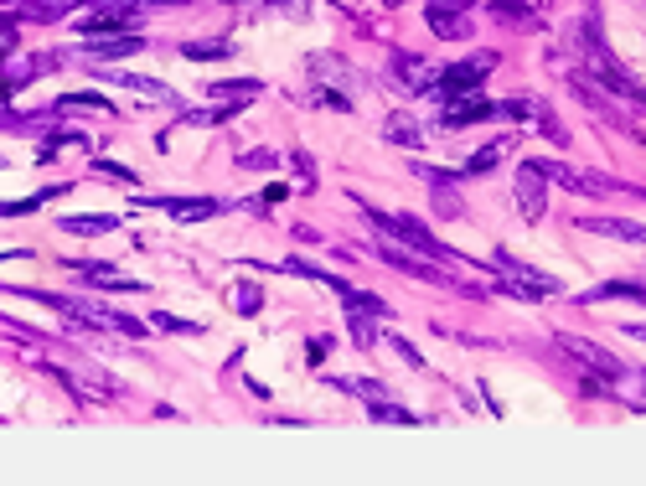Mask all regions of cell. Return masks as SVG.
Here are the masks:
<instances>
[{"mask_svg":"<svg viewBox=\"0 0 646 486\" xmlns=\"http://www.w3.org/2000/svg\"><path fill=\"white\" fill-rule=\"evenodd\" d=\"M373 228H383L388 238H398L404 249H419V254H429V259H440V264H450V259H460L455 249H445V243L429 233L419 218H409V212H373Z\"/></svg>","mask_w":646,"mask_h":486,"instance_id":"1","label":"cell"},{"mask_svg":"<svg viewBox=\"0 0 646 486\" xmlns=\"http://www.w3.org/2000/svg\"><path fill=\"white\" fill-rule=\"evenodd\" d=\"M497 68V57L491 52H476V57H466V63H450V68H440V83L429 88V99H455V94H476L481 88V78Z\"/></svg>","mask_w":646,"mask_h":486,"instance_id":"2","label":"cell"},{"mask_svg":"<svg viewBox=\"0 0 646 486\" xmlns=\"http://www.w3.org/2000/svg\"><path fill=\"white\" fill-rule=\"evenodd\" d=\"M491 269H497L502 285H507L512 295H522V300H538V295H553V290H559V280L538 275V269H528V264H517L512 254H491Z\"/></svg>","mask_w":646,"mask_h":486,"instance_id":"3","label":"cell"},{"mask_svg":"<svg viewBox=\"0 0 646 486\" xmlns=\"http://www.w3.org/2000/svg\"><path fill=\"white\" fill-rule=\"evenodd\" d=\"M584 57H590V68H595V78H600L605 88H615V94L631 99V104H646V88H641V83H636V78H631L621 63H615L605 42H590V47H584Z\"/></svg>","mask_w":646,"mask_h":486,"instance_id":"4","label":"cell"},{"mask_svg":"<svg viewBox=\"0 0 646 486\" xmlns=\"http://www.w3.org/2000/svg\"><path fill=\"white\" fill-rule=\"evenodd\" d=\"M543 181H548V161H522L517 166V202H522V218H528V223H538L543 207H548Z\"/></svg>","mask_w":646,"mask_h":486,"instance_id":"5","label":"cell"},{"mask_svg":"<svg viewBox=\"0 0 646 486\" xmlns=\"http://www.w3.org/2000/svg\"><path fill=\"white\" fill-rule=\"evenodd\" d=\"M68 316H78L88 326H104V331H119V337H145V321H135L125 311H104L94 300H68Z\"/></svg>","mask_w":646,"mask_h":486,"instance_id":"6","label":"cell"},{"mask_svg":"<svg viewBox=\"0 0 646 486\" xmlns=\"http://www.w3.org/2000/svg\"><path fill=\"white\" fill-rule=\"evenodd\" d=\"M497 104L481 99V94H455V99H440V125L445 130H460V125H476V119H491Z\"/></svg>","mask_w":646,"mask_h":486,"instance_id":"7","label":"cell"},{"mask_svg":"<svg viewBox=\"0 0 646 486\" xmlns=\"http://www.w3.org/2000/svg\"><path fill=\"white\" fill-rule=\"evenodd\" d=\"M140 207L176 212L181 223H202V218H218V212H223V202H218V197H140Z\"/></svg>","mask_w":646,"mask_h":486,"instance_id":"8","label":"cell"},{"mask_svg":"<svg viewBox=\"0 0 646 486\" xmlns=\"http://www.w3.org/2000/svg\"><path fill=\"white\" fill-rule=\"evenodd\" d=\"M460 11H471V0H429V32H440V37H466L471 32V16H460Z\"/></svg>","mask_w":646,"mask_h":486,"instance_id":"9","label":"cell"},{"mask_svg":"<svg viewBox=\"0 0 646 486\" xmlns=\"http://www.w3.org/2000/svg\"><path fill=\"white\" fill-rule=\"evenodd\" d=\"M393 78H404L409 94H429V88L440 83V68L424 63V57H414V52H393Z\"/></svg>","mask_w":646,"mask_h":486,"instance_id":"10","label":"cell"},{"mask_svg":"<svg viewBox=\"0 0 646 486\" xmlns=\"http://www.w3.org/2000/svg\"><path fill=\"white\" fill-rule=\"evenodd\" d=\"M83 37H119V32H135V11L130 6H109V11H94L78 21Z\"/></svg>","mask_w":646,"mask_h":486,"instance_id":"11","label":"cell"},{"mask_svg":"<svg viewBox=\"0 0 646 486\" xmlns=\"http://www.w3.org/2000/svg\"><path fill=\"white\" fill-rule=\"evenodd\" d=\"M57 228L73 233V238H104V233L119 228V218L114 212H73V218H57Z\"/></svg>","mask_w":646,"mask_h":486,"instance_id":"12","label":"cell"},{"mask_svg":"<svg viewBox=\"0 0 646 486\" xmlns=\"http://www.w3.org/2000/svg\"><path fill=\"white\" fill-rule=\"evenodd\" d=\"M73 269H78L88 285H104V290H125V295H140V290H145L140 280H125V275H114V269H104V264H83V259H73Z\"/></svg>","mask_w":646,"mask_h":486,"instance_id":"13","label":"cell"},{"mask_svg":"<svg viewBox=\"0 0 646 486\" xmlns=\"http://www.w3.org/2000/svg\"><path fill=\"white\" fill-rule=\"evenodd\" d=\"M574 357H584L590 368H600V373H610V378H626V368H621V357H610V352H600V347H590L584 337H559Z\"/></svg>","mask_w":646,"mask_h":486,"instance_id":"14","label":"cell"},{"mask_svg":"<svg viewBox=\"0 0 646 486\" xmlns=\"http://www.w3.org/2000/svg\"><path fill=\"white\" fill-rule=\"evenodd\" d=\"M94 63H104V57H130V52H145V37L140 32H125V37H104V42H88L83 47Z\"/></svg>","mask_w":646,"mask_h":486,"instance_id":"15","label":"cell"},{"mask_svg":"<svg viewBox=\"0 0 646 486\" xmlns=\"http://www.w3.org/2000/svg\"><path fill=\"white\" fill-rule=\"evenodd\" d=\"M584 228L610 233V238H626V243H641V249H646V223H626V218H584Z\"/></svg>","mask_w":646,"mask_h":486,"instance_id":"16","label":"cell"},{"mask_svg":"<svg viewBox=\"0 0 646 486\" xmlns=\"http://www.w3.org/2000/svg\"><path fill=\"white\" fill-rule=\"evenodd\" d=\"M533 11H538V6H528V0H497V6H491V16H497L502 26H528V32L538 26Z\"/></svg>","mask_w":646,"mask_h":486,"instance_id":"17","label":"cell"},{"mask_svg":"<svg viewBox=\"0 0 646 486\" xmlns=\"http://www.w3.org/2000/svg\"><path fill=\"white\" fill-rule=\"evenodd\" d=\"M109 83H119V88H135V94H145V99H161V104H171V88L166 83H156V78H135V73H104Z\"/></svg>","mask_w":646,"mask_h":486,"instance_id":"18","label":"cell"},{"mask_svg":"<svg viewBox=\"0 0 646 486\" xmlns=\"http://www.w3.org/2000/svg\"><path fill=\"white\" fill-rule=\"evenodd\" d=\"M641 300V306H646V285H636V280H610V285H600V290H590V295H579L584 300V306H590V300Z\"/></svg>","mask_w":646,"mask_h":486,"instance_id":"19","label":"cell"},{"mask_svg":"<svg viewBox=\"0 0 646 486\" xmlns=\"http://www.w3.org/2000/svg\"><path fill=\"white\" fill-rule=\"evenodd\" d=\"M383 135H388L393 145H409V150H419V145H424V130L414 125V119H409V114H393V119H388V125H383Z\"/></svg>","mask_w":646,"mask_h":486,"instance_id":"20","label":"cell"},{"mask_svg":"<svg viewBox=\"0 0 646 486\" xmlns=\"http://www.w3.org/2000/svg\"><path fill=\"white\" fill-rule=\"evenodd\" d=\"M233 52V42H218V37H212V42H187V47H181V57H187V63H218V57H228Z\"/></svg>","mask_w":646,"mask_h":486,"instance_id":"21","label":"cell"},{"mask_svg":"<svg viewBox=\"0 0 646 486\" xmlns=\"http://www.w3.org/2000/svg\"><path fill=\"white\" fill-rule=\"evenodd\" d=\"M73 6V0H21V11L16 16H32V21H57Z\"/></svg>","mask_w":646,"mask_h":486,"instance_id":"22","label":"cell"},{"mask_svg":"<svg viewBox=\"0 0 646 486\" xmlns=\"http://www.w3.org/2000/svg\"><path fill=\"white\" fill-rule=\"evenodd\" d=\"M259 78H238V83H212V94H218V99H233V104H243V99H254L259 94Z\"/></svg>","mask_w":646,"mask_h":486,"instance_id":"23","label":"cell"},{"mask_svg":"<svg viewBox=\"0 0 646 486\" xmlns=\"http://www.w3.org/2000/svg\"><path fill=\"white\" fill-rule=\"evenodd\" d=\"M336 383H342L347 393H362L367 404H383V399H388V388H383L378 378H336Z\"/></svg>","mask_w":646,"mask_h":486,"instance_id":"24","label":"cell"},{"mask_svg":"<svg viewBox=\"0 0 646 486\" xmlns=\"http://www.w3.org/2000/svg\"><path fill=\"white\" fill-rule=\"evenodd\" d=\"M57 192H63V187H47L42 197H26V202H0V218H32V212H37L47 197H57Z\"/></svg>","mask_w":646,"mask_h":486,"instance_id":"25","label":"cell"},{"mask_svg":"<svg viewBox=\"0 0 646 486\" xmlns=\"http://www.w3.org/2000/svg\"><path fill=\"white\" fill-rule=\"evenodd\" d=\"M435 212H440V218H460V197H455V181H435Z\"/></svg>","mask_w":646,"mask_h":486,"instance_id":"26","label":"cell"},{"mask_svg":"<svg viewBox=\"0 0 646 486\" xmlns=\"http://www.w3.org/2000/svg\"><path fill=\"white\" fill-rule=\"evenodd\" d=\"M150 326L176 331V337H202V326H197V321H181V316H150Z\"/></svg>","mask_w":646,"mask_h":486,"instance_id":"27","label":"cell"},{"mask_svg":"<svg viewBox=\"0 0 646 486\" xmlns=\"http://www.w3.org/2000/svg\"><path fill=\"white\" fill-rule=\"evenodd\" d=\"M57 109H88V114H109V99H99V94H68Z\"/></svg>","mask_w":646,"mask_h":486,"instance_id":"28","label":"cell"},{"mask_svg":"<svg viewBox=\"0 0 646 486\" xmlns=\"http://www.w3.org/2000/svg\"><path fill=\"white\" fill-rule=\"evenodd\" d=\"M497 161H502V145H486V150H476V156L466 161V171H471V176H486Z\"/></svg>","mask_w":646,"mask_h":486,"instance_id":"29","label":"cell"},{"mask_svg":"<svg viewBox=\"0 0 646 486\" xmlns=\"http://www.w3.org/2000/svg\"><path fill=\"white\" fill-rule=\"evenodd\" d=\"M373 419H383V424H419L409 409H398V404H388V399H383V404H373Z\"/></svg>","mask_w":646,"mask_h":486,"instance_id":"30","label":"cell"},{"mask_svg":"<svg viewBox=\"0 0 646 486\" xmlns=\"http://www.w3.org/2000/svg\"><path fill=\"white\" fill-rule=\"evenodd\" d=\"M233 300H238V311H243V316H259V300H264V295H259L254 285H238V290H233Z\"/></svg>","mask_w":646,"mask_h":486,"instance_id":"31","label":"cell"},{"mask_svg":"<svg viewBox=\"0 0 646 486\" xmlns=\"http://www.w3.org/2000/svg\"><path fill=\"white\" fill-rule=\"evenodd\" d=\"M94 171H99V176H109V181H125V187H135V181H140L130 166H114V161H94Z\"/></svg>","mask_w":646,"mask_h":486,"instance_id":"32","label":"cell"},{"mask_svg":"<svg viewBox=\"0 0 646 486\" xmlns=\"http://www.w3.org/2000/svg\"><path fill=\"white\" fill-rule=\"evenodd\" d=\"M352 337H357V347H373V321H367V311H352Z\"/></svg>","mask_w":646,"mask_h":486,"instance_id":"33","label":"cell"},{"mask_svg":"<svg viewBox=\"0 0 646 486\" xmlns=\"http://www.w3.org/2000/svg\"><path fill=\"white\" fill-rule=\"evenodd\" d=\"M388 342H393L398 352H404V362H414V368H424V357H419V352H414V347H409L404 337H388Z\"/></svg>","mask_w":646,"mask_h":486,"instance_id":"34","label":"cell"},{"mask_svg":"<svg viewBox=\"0 0 646 486\" xmlns=\"http://www.w3.org/2000/svg\"><path fill=\"white\" fill-rule=\"evenodd\" d=\"M326 352H331V342H326V337H316V342H311V347H305V357H311V362H321V357H326Z\"/></svg>","mask_w":646,"mask_h":486,"instance_id":"35","label":"cell"},{"mask_svg":"<svg viewBox=\"0 0 646 486\" xmlns=\"http://www.w3.org/2000/svg\"><path fill=\"white\" fill-rule=\"evenodd\" d=\"M243 166H274V150H254V156H243Z\"/></svg>","mask_w":646,"mask_h":486,"instance_id":"36","label":"cell"},{"mask_svg":"<svg viewBox=\"0 0 646 486\" xmlns=\"http://www.w3.org/2000/svg\"><path fill=\"white\" fill-rule=\"evenodd\" d=\"M269 6H280V0H269ZM290 6V16H305V0H285Z\"/></svg>","mask_w":646,"mask_h":486,"instance_id":"37","label":"cell"},{"mask_svg":"<svg viewBox=\"0 0 646 486\" xmlns=\"http://www.w3.org/2000/svg\"><path fill=\"white\" fill-rule=\"evenodd\" d=\"M631 337H641V342H646V326H631Z\"/></svg>","mask_w":646,"mask_h":486,"instance_id":"38","label":"cell"},{"mask_svg":"<svg viewBox=\"0 0 646 486\" xmlns=\"http://www.w3.org/2000/svg\"><path fill=\"white\" fill-rule=\"evenodd\" d=\"M150 6H166V0H150Z\"/></svg>","mask_w":646,"mask_h":486,"instance_id":"39","label":"cell"}]
</instances>
